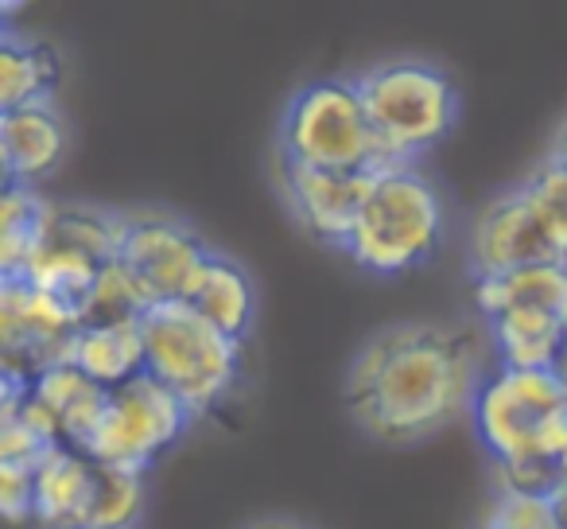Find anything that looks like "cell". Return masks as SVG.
Masks as SVG:
<instances>
[{"mask_svg": "<svg viewBox=\"0 0 567 529\" xmlns=\"http://www.w3.org/2000/svg\"><path fill=\"white\" fill-rule=\"evenodd\" d=\"M121 234H125V206L55 203L40 257L20 281H32L82 319V304L94 293L97 277L117 261Z\"/></svg>", "mask_w": 567, "mask_h": 529, "instance_id": "cell-7", "label": "cell"}, {"mask_svg": "<svg viewBox=\"0 0 567 529\" xmlns=\"http://www.w3.org/2000/svg\"><path fill=\"white\" fill-rule=\"evenodd\" d=\"M478 529H556L548 495H528V490L497 487L494 506Z\"/></svg>", "mask_w": 567, "mask_h": 529, "instance_id": "cell-25", "label": "cell"}, {"mask_svg": "<svg viewBox=\"0 0 567 529\" xmlns=\"http://www.w3.org/2000/svg\"><path fill=\"white\" fill-rule=\"evenodd\" d=\"M86 378H94L102 389H121L128 382L148 374V355H144L141 324L117 327H82L71 343V358Z\"/></svg>", "mask_w": 567, "mask_h": 529, "instance_id": "cell-20", "label": "cell"}, {"mask_svg": "<svg viewBox=\"0 0 567 529\" xmlns=\"http://www.w3.org/2000/svg\"><path fill=\"white\" fill-rule=\"evenodd\" d=\"M276 191L296 226L319 245L347 253L362 206L373 191L370 172H323V167H300L276 160Z\"/></svg>", "mask_w": 567, "mask_h": 529, "instance_id": "cell-12", "label": "cell"}, {"mask_svg": "<svg viewBox=\"0 0 567 529\" xmlns=\"http://www.w3.org/2000/svg\"><path fill=\"white\" fill-rule=\"evenodd\" d=\"M548 502H551V518H556V529H567V475L556 482V487H551Z\"/></svg>", "mask_w": 567, "mask_h": 529, "instance_id": "cell-28", "label": "cell"}, {"mask_svg": "<svg viewBox=\"0 0 567 529\" xmlns=\"http://www.w3.org/2000/svg\"><path fill=\"white\" fill-rule=\"evenodd\" d=\"M354 79L385 167L420 164L458 129L463 118L458 82L432 59H381Z\"/></svg>", "mask_w": 567, "mask_h": 529, "instance_id": "cell-3", "label": "cell"}, {"mask_svg": "<svg viewBox=\"0 0 567 529\" xmlns=\"http://www.w3.org/2000/svg\"><path fill=\"white\" fill-rule=\"evenodd\" d=\"M486 332L497 366L509 370H559L567 350V319L551 312H502Z\"/></svg>", "mask_w": 567, "mask_h": 529, "instance_id": "cell-18", "label": "cell"}, {"mask_svg": "<svg viewBox=\"0 0 567 529\" xmlns=\"http://www.w3.org/2000/svg\"><path fill=\"white\" fill-rule=\"evenodd\" d=\"M144 502H148L144 475L97 464L94 502H90L86 529H136V521H141V513H144Z\"/></svg>", "mask_w": 567, "mask_h": 529, "instance_id": "cell-22", "label": "cell"}, {"mask_svg": "<svg viewBox=\"0 0 567 529\" xmlns=\"http://www.w3.org/2000/svg\"><path fill=\"white\" fill-rule=\"evenodd\" d=\"M190 425H195V413L144 374L128 386L110 389V405H105L97 433L90 436L86 456L121 467V471L144 475L190 433Z\"/></svg>", "mask_w": 567, "mask_h": 529, "instance_id": "cell-8", "label": "cell"}, {"mask_svg": "<svg viewBox=\"0 0 567 529\" xmlns=\"http://www.w3.org/2000/svg\"><path fill=\"white\" fill-rule=\"evenodd\" d=\"M447 237V199L420 164L385 167L373 175L347 257L365 277L396 281L432 265Z\"/></svg>", "mask_w": 567, "mask_h": 529, "instance_id": "cell-4", "label": "cell"}, {"mask_svg": "<svg viewBox=\"0 0 567 529\" xmlns=\"http://www.w3.org/2000/svg\"><path fill=\"white\" fill-rule=\"evenodd\" d=\"M494 366L482 319H396L354 350L342 374V405L365 440L416 448L471 420Z\"/></svg>", "mask_w": 567, "mask_h": 529, "instance_id": "cell-1", "label": "cell"}, {"mask_svg": "<svg viewBox=\"0 0 567 529\" xmlns=\"http://www.w3.org/2000/svg\"><path fill=\"white\" fill-rule=\"evenodd\" d=\"M548 160H556L559 167H567V118L559 121V129H556V136H551V144H548V152H544Z\"/></svg>", "mask_w": 567, "mask_h": 529, "instance_id": "cell-29", "label": "cell"}, {"mask_svg": "<svg viewBox=\"0 0 567 529\" xmlns=\"http://www.w3.org/2000/svg\"><path fill=\"white\" fill-rule=\"evenodd\" d=\"M183 304L237 343H249L252 327H257V304H260L257 281H252V273L245 269L237 257H229L226 250L206 253L203 269L195 273Z\"/></svg>", "mask_w": 567, "mask_h": 529, "instance_id": "cell-14", "label": "cell"}, {"mask_svg": "<svg viewBox=\"0 0 567 529\" xmlns=\"http://www.w3.org/2000/svg\"><path fill=\"white\" fill-rule=\"evenodd\" d=\"M48 199L35 187H4L0 199V269L4 277H24L40 257L51 222Z\"/></svg>", "mask_w": 567, "mask_h": 529, "instance_id": "cell-21", "label": "cell"}, {"mask_svg": "<svg viewBox=\"0 0 567 529\" xmlns=\"http://www.w3.org/2000/svg\"><path fill=\"white\" fill-rule=\"evenodd\" d=\"M32 394L59 425L63 444L86 451L90 436L97 433V425H102V417H105L110 389H102L94 378H86L74 363H59L32 382Z\"/></svg>", "mask_w": 567, "mask_h": 529, "instance_id": "cell-17", "label": "cell"}, {"mask_svg": "<svg viewBox=\"0 0 567 529\" xmlns=\"http://www.w3.org/2000/svg\"><path fill=\"white\" fill-rule=\"evenodd\" d=\"M276 160L323 167V172L370 175L385 167L354 74L303 82L288 94L276 121Z\"/></svg>", "mask_w": 567, "mask_h": 529, "instance_id": "cell-6", "label": "cell"}, {"mask_svg": "<svg viewBox=\"0 0 567 529\" xmlns=\"http://www.w3.org/2000/svg\"><path fill=\"white\" fill-rule=\"evenodd\" d=\"M471 296L482 324L502 312H551L567 319V265H528L471 281Z\"/></svg>", "mask_w": 567, "mask_h": 529, "instance_id": "cell-19", "label": "cell"}, {"mask_svg": "<svg viewBox=\"0 0 567 529\" xmlns=\"http://www.w3.org/2000/svg\"><path fill=\"white\" fill-rule=\"evenodd\" d=\"M94 479L97 459H90L82 448L59 444L35 467V521L43 529H86Z\"/></svg>", "mask_w": 567, "mask_h": 529, "instance_id": "cell-15", "label": "cell"}, {"mask_svg": "<svg viewBox=\"0 0 567 529\" xmlns=\"http://www.w3.org/2000/svg\"><path fill=\"white\" fill-rule=\"evenodd\" d=\"M59 82H63L59 51L48 40L20 35L12 24H4L0 32V113L55 102Z\"/></svg>", "mask_w": 567, "mask_h": 529, "instance_id": "cell-16", "label": "cell"}, {"mask_svg": "<svg viewBox=\"0 0 567 529\" xmlns=\"http://www.w3.org/2000/svg\"><path fill=\"white\" fill-rule=\"evenodd\" d=\"M82 319L63 301L35 288L32 281L0 277V339H4V374L35 382L43 370L71 358V343Z\"/></svg>", "mask_w": 567, "mask_h": 529, "instance_id": "cell-11", "label": "cell"}, {"mask_svg": "<svg viewBox=\"0 0 567 529\" xmlns=\"http://www.w3.org/2000/svg\"><path fill=\"white\" fill-rule=\"evenodd\" d=\"M241 529H319V526H311V521L296 518V513H260V518L245 521Z\"/></svg>", "mask_w": 567, "mask_h": 529, "instance_id": "cell-27", "label": "cell"}, {"mask_svg": "<svg viewBox=\"0 0 567 529\" xmlns=\"http://www.w3.org/2000/svg\"><path fill=\"white\" fill-rule=\"evenodd\" d=\"M0 506L9 521L35 518V467L0 464Z\"/></svg>", "mask_w": 567, "mask_h": 529, "instance_id": "cell-26", "label": "cell"}, {"mask_svg": "<svg viewBox=\"0 0 567 529\" xmlns=\"http://www.w3.org/2000/svg\"><path fill=\"white\" fill-rule=\"evenodd\" d=\"M528 265H567L551 245L528 191L517 183L502 187L478 206L466 230V277H502Z\"/></svg>", "mask_w": 567, "mask_h": 529, "instance_id": "cell-10", "label": "cell"}, {"mask_svg": "<svg viewBox=\"0 0 567 529\" xmlns=\"http://www.w3.org/2000/svg\"><path fill=\"white\" fill-rule=\"evenodd\" d=\"M152 304L144 301V293L133 285L125 269L113 261L110 269L97 277L94 293L82 304V327H117V324H141L144 312Z\"/></svg>", "mask_w": 567, "mask_h": 529, "instance_id": "cell-23", "label": "cell"}, {"mask_svg": "<svg viewBox=\"0 0 567 529\" xmlns=\"http://www.w3.org/2000/svg\"><path fill=\"white\" fill-rule=\"evenodd\" d=\"M148 378L175 394L195 420L218 413L245 378V343L221 335L203 316L175 304H152L141 319Z\"/></svg>", "mask_w": 567, "mask_h": 529, "instance_id": "cell-5", "label": "cell"}, {"mask_svg": "<svg viewBox=\"0 0 567 529\" xmlns=\"http://www.w3.org/2000/svg\"><path fill=\"white\" fill-rule=\"evenodd\" d=\"M564 475H567V459H564Z\"/></svg>", "mask_w": 567, "mask_h": 529, "instance_id": "cell-31", "label": "cell"}, {"mask_svg": "<svg viewBox=\"0 0 567 529\" xmlns=\"http://www.w3.org/2000/svg\"><path fill=\"white\" fill-rule=\"evenodd\" d=\"M66 149H71V129L55 102L0 113L4 187H40L59 172Z\"/></svg>", "mask_w": 567, "mask_h": 529, "instance_id": "cell-13", "label": "cell"}, {"mask_svg": "<svg viewBox=\"0 0 567 529\" xmlns=\"http://www.w3.org/2000/svg\"><path fill=\"white\" fill-rule=\"evenodd\" d=\"M556 374H559V378L567 382V350H564V358H559V370H556Z\"/></svg>", "mask_w": 567, "mask_h": 529, "instance_id": "cell-30", "label": "cell"}, {"mask_svg": "<svg viewBox=\"0 0 567 529\" xmlns=\"http://www.w3.org/2000/svg\"><path fill=\"white\" fill-rule=\"evenodd\" d=\"M466 425L494 464L497 487L551 495L564 479L567 382L556 370L494 366Z\"/></svg>", "mask_w": 567, "mask_h": 529, "instance_id": "cell-2", "label": "cell"}, {"mask_svg": "<svg viewBox=\"0 0 567 529\" xmlns=\"http://www.w3.org/2000/svg\"><path fill=\"white\" fill-rule=\"evenodd\" d=\"M520 187L528 191L536 214H540L544 230H548L556 253L567 261V167L544 156L528 175H520Z\"/></svg>", "mask_w": 567, "mask_h": 529, "instance_id": "cell-24", "label": "cell"}, {"mask_svg": "<svg viewBox=\"0 0 567 529\" xmlns=\"http://www.w3.org/2000/svg\"><path fill=\"white\" fill-rule=\"evenodd\" d=\"M210 250L214 245L183 214L164 206H125L117 265L148 304L183 301Z\"/></svg>", "mask_w": 567, "mask_h": 529, "instance_id": "cell-9", "label": "cell"}]
</instances>
